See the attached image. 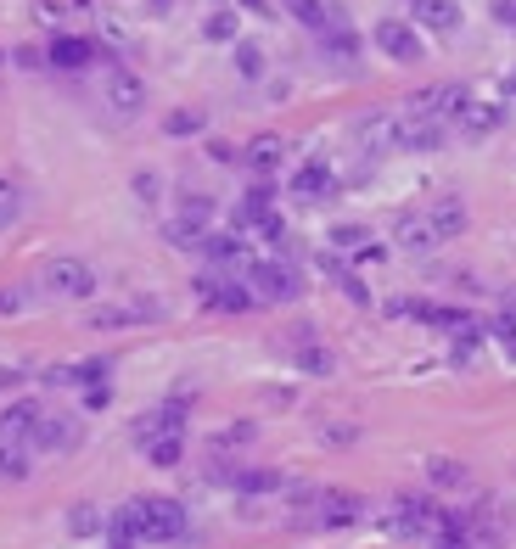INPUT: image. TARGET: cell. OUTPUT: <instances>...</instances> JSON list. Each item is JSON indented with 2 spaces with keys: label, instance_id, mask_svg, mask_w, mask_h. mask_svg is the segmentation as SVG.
Listing matches in <instances>:
<instances>
[{
  "label": "cell",
  "instance_id": "6da1fadb",
  "mask_svg": "<svg viewBox=\"0 0 516 549\" xmlns=\"http://www.w3.org/2000/svg\"><path fill=\"white\" fill-rule=\"evenodd\" d=\"M242 281L258 303H298L303 297V275L287 258H253V264L242 269Z\"/></svg>",
  "mask_w": 516,
  "mask_h": 549
},
{
  "label": "cell",
  "instance_id": "7a4b0ae2",
  "mask_svg": "<svg viewBox=\"0 0 516 549\" xmlns=\"http://www.w3.org/2000/svg\"><path fill=\"white\" fill-rule=\"evenodd\" d=\"M197 303L202 309H214V314H247V309H258V297L247 292V281L242 275H225V269H208V275H197Z\"/></svg>",
  "mask_w": 516,
  "mask_h": 549
},
{
  "label": "cell",
  "instance_id": "3957f363",
  "mask_svg": "<svg viewBox=\"0 0 516 549\" xmlns=\"http://www.w3.org/2000/svg\"><path fill=\"white\" fill-rule=\"evenodd\" d=\"M40 292L45 297H90L96 292V269L85 264V258H51V264L40 269Z\"/></svg>",
  "mask_w": 516,
  "mask_h": 549
},
{
  "label": "cell",
  "instance_id": "277c9868",
  "mask_svg": "<svg viewBox=\"0 0 516 549\" xmlns=\"http://www.w3.org/2000/svg\"><path fill=\"white\" fill-rule=\"evenodd\" d=\"M444 135H449V124H438V118L410 113V107H404L399 124H393V152H438Z\"/></svg>",
  "mask_w": 516,
  "mask_h": 549
},
{
  "label": "cell",
  "instance_id": "5b68a950",
  "mask_svg": "<svg viewBox=\"0 0 516 549\" xmlns=\"http://www.w3.org/2000/svg\"><path fill=\"white\" fill-rule=\"evenodd\" d=\"M202 258H208V264L214 269H225V275H242L247 264H253V253H247V241L236 236V230H208V236H202V247H197Z\"/></svg>",
  "mask_w": 516,
  "mask_h": 549
},
{
  "label": "cell",
  "instance_id": "8992f818",
  "mask_svg": "<svg viewBox=\"0 0 516 549\" xmlns=\"http://www.w3.org/2000/svg\"><path fill=\"white\" fill-rule=\"evenodd\" d=\"M68 449H79V415H40L29 454H68Z\"/></svg>",
  "mask_w": 516,
  "mask_h": 549
},
{
  "label": "cell",
  "instance_id": "52a82bcc",
  "mask_svg": "<svg viewBox=\"0 0 516 549\" xmlns=\"http://www.w3.org/2000/svg\"><path fill=\"white\" fill-rule=\"evenodd\" d=\"M438 521H444V510L432 505V499H416V493H404L399 510H393V527H399L404 538H432Z\"/></svg>",
  "mask_w": 516,
  "mask_h": 549
},
{
  "label": "cell",
  "instance_id": "ba28073f",
  "mask_svg": "<svg viewBox=\"0 0 516 549\" xmlns=\"http://www.w3.org/2000/svg\"><path fill=\"white\" fill-rule=\"evenodd\" d=\"M466 85H427L421 96H410V113H427L438 118V124H449V118H460V107H466Z\"/></svg>",
  "mask_w": 516,
  "mask_h": 549
},
{
  "label": "cell",
  "instance_id": "9c48e42d",
  "mask_svg": "<svg viewBox=\"0 0 516 549\" xmlns=\"http://www.w3.org/2000/svg\"><path fill=\"white\" fill-rule=\"evenodd\" d=\"M376 51H387L393 62H421V34L399 17H382L376 23Z\"/></svg>",
  "mask_w": 516,
  "mask_h": 549
},
{
  "label": "cell",
  "instance_id": "30bf717a",
  "mask_svg": "<svg viewBox=\"0 0 516 549\" xmlns=\"http://www.w3.org/2000/svg\"><path fill=\"white\" fill-rule=\"evenodd\" d=\"M292 197H298V202H326V197H337V174H331L326 157H309V163L292 174Z\"/></svg>",
  "mask_w": 516,
  "mask_h": 549
},
{
  "label": "cell",
  "instance_id": "8fae6325",
  "mask_svg": "<svg viewBox=\"0 0 516 549\" xmlns=\"http://www.w3.org/2000/svg\"><path fill=\"white\" fill-rule=\"evenodd\" d=\"M152 437H186V398H174V404L152 409V415H141L135 421V443H152Z\"/></svg>",
  "mask_w": 516,
  "mask_h": 549
},
{
  "label": "cell",
  "instance_id": "7c38bea8",
  "mask_svg": "<svg viewBox=\"0 0 516 549\" xmlns=\"http://www.w3.org/2000/svg\"><path fill=\"white\" fill-rule=\"evenodd\" d=\"M107 107H113V113H124V118H135L146 107V85L129 68H118V62L107 68Z\"/></svg>",
  "mask_w": 516,
  "mask_h": 549
},
{
  "label": "cell",
  "instance_id": "4fadbf2b",
  "mask_svg": "<svg viewBox=\"0 0 516 549\" xmlns=\"http://www.w3.org/2000/svg\"><path fill=\"white\" fill-rule=\"evenodd\" d=\"M146 320H163V303L141 297V303H113V309H96V314H90V325H96V331H118V325H146Z\"/></svg>",
  "mask_w": 516,
  "mask_h": 549
},
{
  "label": "cell",
  "instance_id": "5bb4252c",
  "mask_svg": "<svg viewBox=\"0 0 516 549\" xmlns=\"http://www.w3.org/2000/svg\"><path fill=\"white\" fill-rule=\"evenodd\" d=\"M270 213H275V185H270V180H258L253 191H247V197L236 202L230 225H236V236H242V230H258L264 219H270Z\"/></svg>",
  "mask_w": 516,
  "mask_h": 549
},
{
  "label": "cell",
  "instance_id": "9a60e30c",
  "mask_svg": "<svg viewBox=\"0 0 516 549\" xmlns=\"http://www.w3.org/2000/svg\"><path fill=\"white\" fill-rule=\"evenodd\" d=\"M40 415H45V409L34 404V398H17V404L0 415V443H17V449H29V437H34V426H40Z\"/></svg>",
  "mask_w": 516,
  "mask_h": 549
},
{
  "label": "cell",
  "instance_id": "2e32d148",
  "mask_svg": "<svg viewBox=\"0 0 516 549\" xmlns=\"http://www.w3.org/2000/svg\"><path fill=\"white\" fill-rule=\"evenodd\" d=\"M219 482H230V488L247 493V499H253V493H281L287 488V477L270 471V465H236V471H219Z\"/></svg>",
  "mask_w": 516,
  "mask_h": 549
},
{
  "label": "cell",
  "instance_id": "e0dca14e",
  "mask_svg": "<svg viewBox=\"0 0 516 549\" xmlns=\"http://www.w3.org/2000/svg\"><path fill=\"white\" fill-rule=\"evenodd\" d=\"M393 124H399V113H365V118L354 124V141H359V152H371V157L393 152Z\"/></svg>",
  "mask_w": 516,
  "mask_h": 549
},
{
  "label": "cell",
  "instance_id": "ac0fdd59",
  "mask_svg": "<svg viewBox=\"0 0 516 549\" xmlns=\"http://www.w3.org/2000/svg\"><path fill=\"white\" fill-rule=\"evenodd\" d=\"M500 124H505V107H494V101H466L460 118H455V129L466 141H483V135H494Z\"/></svg>",
  "mask_w": 516,
  "mask_h": 549
},
{
  "label": "cell",
  "instance_id": "d6986e66",
  "mask_svg": "<svg viewBox=\"0 0 516 549\" xmlns=\"http://www.w3.org/2000/svg\"><path fill=\"white\" fill-rule=\"evenodd\" d=\"M292 365H298L303 376H331L337 359H331V348H320V342L309 337V325H298V337H292Z\"/></svg>",
  "mask_w": 516,
  "mask_h": 549
},
{
  "label": "cell",
  "instance_id": "ffe728a7",
  "mask_svg": "<svg viewBox=\"0 0 516 549\" xmlns=\"http://www.w3.org/2000/svg\"><path fill=\"white\" fill-rule=\"evenodd\" d=\"M315 505H320V527H348V521H359L365 516V505H359L354 493H337V488H326V493H315Z\"/></svg>",
  "mask_w": 516,
  "mask_h": 549
},
{
  "label": "cell",
  "instance_id": "44dd1931",
  "mask_svg": "<svg viewBox=\"0 0 516 549\" xmlns=\"http://www.w3.org/2000/svg\"><path fill=\"white\" fill-rule=\"evenodd\" d=\"M410 17L432 34H455L460 29V6L455 0H410Z\"/></svg>",
  "mask_w": 516,
  "mask_h": 549
},
{
  "label": "cell",
  "instance_id": "7402d4cb",
  "mask_svg": "<svg viewBox=\"0 0 516 549\" xmlns=\"http://www.w3.org/2000/svg\"><path fill=\"white\" fill-rule=\"evenodd\" d=\"M427 225H432V236H438V241H455L460 230H466V202H460V197H438L427 208Z\"/></svg>",
  "mask_w": 516,
  "mask_h": 549
},
{
  "label": "cell",
  "instance_id": "603a6c76",
  "mask_svg": "<svg viewBox=\"0 0 516 549\" xmlns=\"http://www.w3.org/2000/svg\"><path fill=\"white\" fill-rule=\"evenodd\" d=\"M393 241H399L404 253H432V247H438V236H432V225H427V213H399Z\"/></svg>",
  "mask_w": 516,
  "mask_h": 549
},
{
  "label": "cell",
  "instance_id": "cb8c5ba5",
  "mask_svg": "<svg viewBox=\"0 0 516 549\" xmlns=\"http://www.w3.org/2000/svg\"><path fill=\"white\" fill-rule=\"evenodd\" d=\"M320 269H326L331 281L343 286V297H348V303H359V309L371 303V286H365V281H359V275H354V269L343 264V253H331V247H326V253H320Z\"/></svg>",
  "mask_w": 516,
  "mask_h": 549
},
{
  "label": "cell",
  "instance_id": "d4e9b609",
  "mask_svg": "<svg viewBox=\"0 0 516 549\" xmlns=\"http://www.w3.org/2000/svg\"><path fill=\"white\" fill-rule=\"evenodd\" d=\"M331 253H354L359 264H371V258H382V247L371 241V230H365V225H337V230H331Z\"/></svg>",
  "mask_w": 516,
  "mask_h": 549
},
{
  "label": "cell",
  "instance_id": "484cf974",
  "mask_svg": "<svg viewBox=\"0 0 516 549\" xmlns=\"http://www.w3.org/2000/svg\"><path fill=\"white\" fill-rule=\"evenodd\" d=\"M90 62H96V45L90 40H79V34H57V40H51V68H90Z\"/></svg>",
  "mask_w": 516,
  "mask_h": 549
},
{
  "label": "cell",
  "instance_id": "4316f807",
  "mask_svg": "<svg viewBox=\"0 0 516 549\" xmlns=\"http://www.w3.org/2000/svg\"><path fill=\"white\" fill-rule=\"evenodd\" d=\"M281 157H287V141H281V135H258V141L242 152V163L253 174H275L281 169Z\"/></svg>",
  "mask_w": 516,
  "mask_h": 549
},
{
  "label": "cell",
  "instance_id": "83f0119b",
  "mask_svg": "<svg viewBox=\"0 0 516 549\" xmlns=\"http://www.w3.org/2000/svg\"><path fill=\"white\" fill-rule=\"evenodd\" d=\"M287 6H292V17H298L303 29H315V34H326L331 23L343 17L337 6H326V0H287Z\"/></svg>",
  "mask_w": 516,
  "mask_h": 549
},
{
  "label": "cell",
  "instance_id": "f1b7e54d",
  "mask_svg": "<svg viewBox=\"0 0 516 549\" xmlns=\"http://www.w3.org/2000/svg\"><path fill=\"white\" fill-rule=\"evenodd\" d=\"M180 225H191V230H202V236H208V225H214V197L191 191V197L180 202Z\"/></svg>",
  "mask_w": 516,
  "mask_h": 549
},
{
  "label": "cell",
  "instance_id": "f546056e",
  "mask_svg": "<svg viewBox=\"0 0 516 549\" xmlns=\"http://www.w3.org/2000/svg\"><path fill=\"white\" fill-rule=\"evenodd\" d=\"M141 454H146L152 465H163V471H169V465H180V454H186V437H152Z\"/></svg>",
  "mask_w": 516,
  "mask_h": 549
},
{
  "label": "cell",
  "instance_id": "4dcf8cb0",
  "mask_svg": "<svg viewBox=\"0 0 516 549\" xmlns=\"http://www.w3.org/2000/svg\"><path fill=\"white\" fill-rule=\"evenodd\" d=\"M68 533L73 538H90V533H107V516H101L96 505H73V516H68Z\"/></svg>",
  "mask_w": 516,
  "mask_h": 549
},
{
  "label": "cell",
  "instance_id": "1f68e13d",
  "mask_svg": "<svg viewBox=\"0 0 516 549\" xmlns=\"http://www.w3.org/2000/svg\"><path fill=\"white\" fill-rule=\"evenodd\" d=\"M34 465H29V449H17V443H0V477L6 482H23Z\"/></svg>",
  "mask_w": 516,
  "mask_h": 549
},
{
  "label": "cell",
  "instance_id": "d6a6232c",
  "mask_svg": "<svg viewBox=\"0 0 516 549\" xmlns=\"http://www.w3.org/2000/svg\"><path fill=\"white\" fill-rule=\"evenodd\" d=\"M163 129H169V135H202V129H208V113H202V107H180V113L163 118Z\"/></svg>",
  "mask_w": 516,
  "mask_h": 549
},
{
  "label": "cell",
  "instance_id": "836d02e7",
  "mask_svg": "<svg viewBox=\"0 0 516 549\" xmlns=\"http://www.w3.org/2000/svg\"><path fill=\"white\" fill-rule=\"evenodd\" d=\"M236 73L242 79H264V51L253 40H236Z\"/></svg>",
  "mask_w": 516,
  "mask_h": 549
},
{
  "label": "cell",
  "instance_id": "e575fe53",
  "mask_svg": "<svg viewBox=\"0 0 516 549\" xmlns=\"http://www.w3.org/2000/svg\"><path fill=\"white\" fill-rule=\"evenodd\" d=\"M427 477L438 482V488H466V465H460V460H432Z\"/></svg>",
  "mask_w": 516,
  "mask_h": 549
},
{
  "label": "cell",
  "instance_id": "d590c367",
  "mask_svg": "<svg viewBox=\"0 0 516 549\" xmlns=\"http://www.w3.org/2000/svg\"><path fill=\"white\" fill-rule=\"evenodd\" d=\"M488 337H494V342H500V348L516 359V314H500V320L488 325Z\"/></svg>",
  "mask_w": 516,
  "mask_h": 549
},
{
  "label": "cell",
  "instance_id": "8d00e7d4",
  "mask_svg": "<svg viewBox=\"0 0 516 549\" xmlns=\"http://www.w3.org/2000/svg\"><path fill=\"white\" fill-rule=\"evenodd\" d=\"M17 208H23V197H17V185L12 180H0V230L17 219Z\"/></svg>",
  "mask_w": 516,
  "mask_h": 549
},
{
  "label": "cell",
  "instance_id": "74e56055",
  "mask_svg": "<svg viewBox=\"0 0 516 549\" xmlns=\"http://www.w3.org/2000/svg\"><path fill=\"white\" fill-rule=\"evenodd\" d=\"M29 303H34L29 286H6V292H0V314H23Z\"/></svg>",
  "mask_w": 516,
  "mask_h": 549
},
{
  "label": "cell",
  "instance_id": "f35d334b",
  "mask_svg": "<svg viewBox=\"0 0 516 549\" xmlns=\"http://www.w3.org/2000/svg\"><path fill=\"white\" fill-rule=\"evenodd\" d=\"M202 34H208V40H236V12H214Z\"/></svg>",
  "mask_w": 516,
  "mask_h": 549
},
{
  "label": "cell",
  "instance_id": "ab89813d",
  "mask_svg": "<svg viewBox=\"0 0 516 549\" xmlns=\"http://www.w3.org/2000/svg\"><path fill=\"white\" fill-rule=\"evenodd\" d=\"M158 191H163V180H158L152 169H141V174H135V197H141V202H158Z\"/></svg>",
  "mask_w": 516,
  "mask_h": 549
},
{
  "label": "cell",
  "instance_id": "60d3db41",
  "mask_svg": "<svg viewBox=\"0 0 516 549\" xmlns=\"http://www.w3.org/2000/svg\"><path fill=\"white\" fill-rule=\"evenodd\" d=\"M320 437H326V443H354L359 426H320Z\"/></svg>",
  "mask_w": 516,
  "mask_h": 549
},
{
  "label": "cell",
  "instance_id": "b9f144b4",
  "mask_svg": "<svg viewBox=\"0 0 516 549\" xmlns=\"http://www.w3.org/2000/svg\"><path fill=\"white\" fill-rule=\"evenodd\" d=\"M107 398H113V387H85V409H107Z\"/></svg>",
  "mask_w": 516,
  "mask_h": 549
},
{
  "label": "cell",
  "instance_id": "7bdbcfd3",
  "mask_svg": "<svg viewBox=\"0 0 516 549\" xmlns=\"http://www.w3.org/2000/svg\"><path fill=\"white\" fill-rule=\"evenodd\" d=\"M494 17H500L505 29H516V0H494Z\"/></svg>",
  "mask_w": 516,
  "mask_h": 549
},
{
  "label": "cell",
  "instance_id": "ee69618b",
  "mask_svg": "<svg viewBox=\"0 0 516 549\" xmlns=\"http://www.w3.org/2000/svg\"><path fill=\"white\" fill-rule=\"evenodd\" d=\"M208 157H214V163H236V146H225V141H214V146H208Z\"/></svg>",
  "mask_w": 516,
  "mask_h": 549
},
{
  "label": "cell",
  "instance_id": "f6af8a7d",
  "mask_svg": "<svg viewBox=\"0 0 516 549\" xmlns=\"http://www.w3.org/2000/svg\"><path fill=\"white\" fill-rule=\"evenodd\" d=\"M17 381H23V370H12V365H0V393H6V387H17Z\"/></svg>",
  "mask_w": 516,
  "mask_h": 549
},
{
  "label": "cell",
  "instance_id": "bcb514c9",
  "mask_svg": "<svg viewBox=\"0 0 516 549\" xmlns=\"http://www.w3.org/2000/svg\"><path fill=\"white\" fill-rule=\"evenodd\" d=\"M505 90H511V96H516V68H511V73H505Z\"/></svg>",
  "mask_w": 516,
  "mask_h": 549
}]
</instances>
